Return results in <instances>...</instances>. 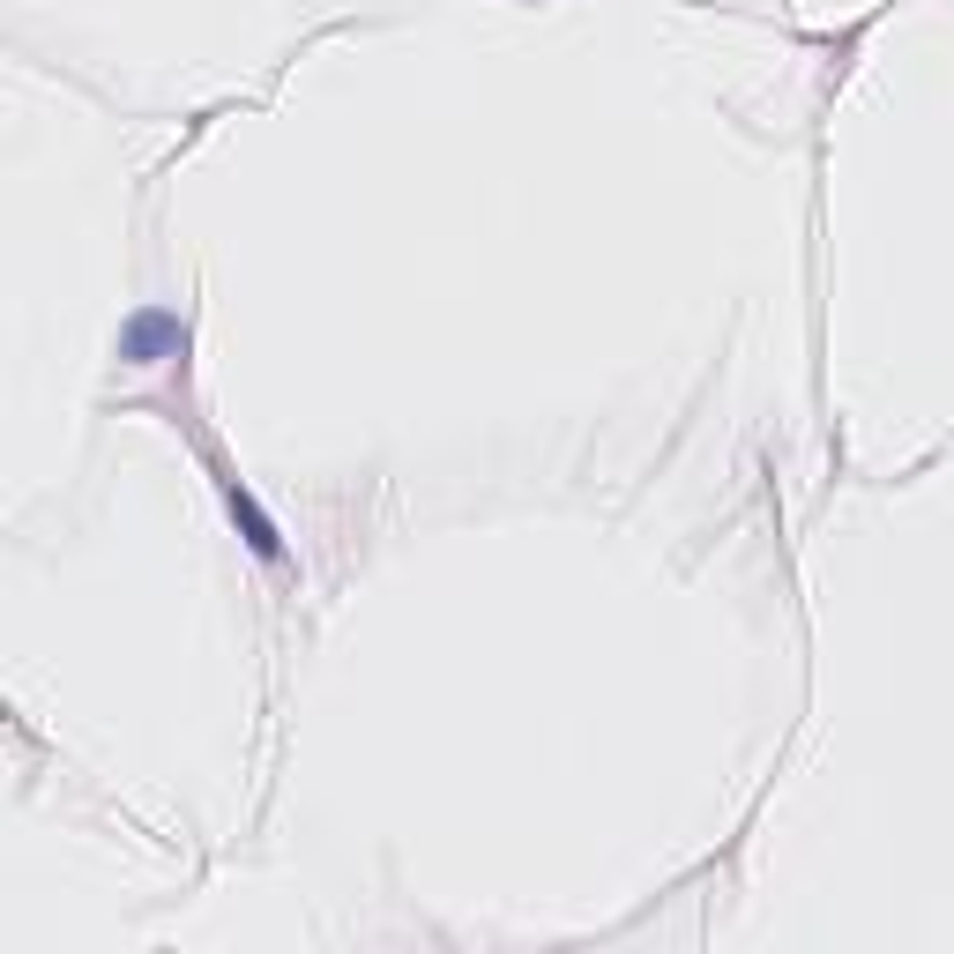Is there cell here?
<instances>
[{
    "mask_svg": "<svg viewBox=\"0 0 954 954\" xmlns=\"http://www.w3.org/2000/svg\"><path fill=\"white\" fill-rule=\"evenodd\" d=\"M179 343H187V329H179L172 314H142V321L127 329V358H134V366H150L157 351H179Z\"/></svg>",
    "mask_w": 954,
    "mask_h": 954,
    "instance_id": "cell-1",
    "label": "cell"
},
{
    "mask_svg": "<svg viewBox=\"0 0 954 954\" xmlns=\"http://www.w3.org/2000/svg\"><path fill=\"white\" fill-rule=\"evenodd\" d=\"M232 515L247 522V544H254V552H261V560H276V530H269V522L254 515V499H247V493H232Z\"/></svg>",
    "mask_w": 954,
    "mask_h": 954,
    "instance_id": "cell-2",
    "label": "cell"
}]
</instances>
